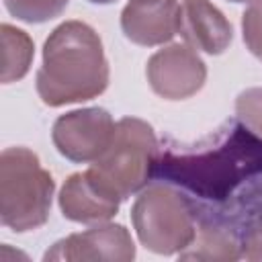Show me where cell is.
Instances as JSON below:
<instances>
[{
  "mask_svg": "<svg viewBox=\"0 0 262 262\" xmlns=\"http://www.w3.org/2000/svg\"><path fill=\"white\" fill-rule=\"evenodd\" d=\"M154 180L184 190L199 205L235 219L262 196V137L229 119L209 143H166L158 149Z\"/></svg>",
  "mask_w": 262,
  "mask_h": 262,
  "instance_id": "obj_1",
  "label": "cell"
},
{
  "mask_svg": "<svg viewBox=\"0 0 262 262\" xmlns=\"http://www.w3.org/2000/svg\"><path fill=\"white\" fill-rule=\"evenodd\" d=\"M108 86V61L98 33L80 20H66L47 37L37 72V94L49 106L90 100Z\"/></svg>",
  "mask_w": 262,
  "mask_h": 262,
  "instance_id": "obj_2",
  "label": "cell"
},
{
  "mask_svg": "<svg viewBox=\"0 0 262 262\" xmlns=\"http://www.w3.org/2000/svg\"><path fill=\"white\" fill-rule=\"evenodd\" d=\"M53 178L41 168L37 154L27 147H6L0 156V219L2 225L25 233L41 227L51 209Z\"/></svg>",
  "mask_w": 262,
  "mask_h": 262,
  "instance_id": "obj_3",
  "label": "cell"
},
{
  "mask_svg": "<svg viewBox=\"0 0 262 262\" xmlns=\"http://www.w3.org/2000/svg\"><path fill=\"white\" fill-rule=\"evenodd\" d=\"M131 221L139 242L156 254H180L196 233L194 201L168 182L141 190L131 209Z\"/></svg>",
  "mask_w": 262,
  "mask_h": 262,
  "instance_id": "obj_4",
  "label": "cell"
},
{
  "mask_svg": "<svg viewBox=\"0 0 262 262\" xmlns=\"http://www.w3.org/2000/svg\"><path fill=\"white\" fill-rule=\"evenodd\" d=\"M158 141L154 129L135 117H123L111 145L92 162L90 170L117 194L121 201L143 190L154 180V166L158 158Z\"/></svg>",
  "mask_w": 262,
  "mask_h": 262,
  "instance_id": "obj_5",
  "label": "cell"
},
{
  "mask_svg": "<svg viewBox=\"0 0 262 262\" xmlns=\"http://www.w3.org/2000/svg\"><path fill=\"white\" fill-rule=\"evenodd\" d=\"M117 123L104 108H82L61 115L53 123L51 139L57 151L76 162H96L111 145Z\"/></svg>",
  "mask_w": 262,
  "mask_h": 262,
  "instance_id": "obj_6",
  "label": "cell"
},
{
  "mask_svg": "<svg viewBox=\"0 0 262 262\" xmlns=\"http://www.w3.org/2000/svg\"><path fill=\"white\" fill-rule=\"evenodd\" d=\"M147 82L151 90L166 100H182L196 94L205 80L207 68L190 45H168L156 51L147 61Z\"/></svg>",
  "mask_w": 262,
  "mask_h": 262,
  "instance_id": "obj_7",
  "label": "cell"
},
{
  "mask_svg": "<svg viewBox=\"0 0 262 262\" xmlns=\"http://www.w3.org/2000/svg\"><path fill=\"white\" fill-rule=\"evenodd\" d=\"M135 256V244L123 225H96L82 233L59 239L45 252V260H117L127 262Z\"/></svg>",
  "mask_w": 262,
  "mask_h": 262,
  "instance_id": "obj_8",
  "label": "cell"
},
{
  "mask_svg": "<svg viewBox=\"0 0 262 262\" xmlns=\"http://www.w3.org/2000/svg\"><path fill=\"white\" fill-rule=\"evenodd\" d=\"M121 29L125 37L137 45H164L180 29V2L129 0L121 12Z\"/></svg>",
  "mask_w": 262,
  "mask_h": 262,
  "instance_id": "obj_9",
  "label": "cell"
},
{
  "mask_svg": "<svg viewBox=\"0 0 262 262\" xmlns=\"http://www.w3.org/2000/svg\"><path fill=\"white\" fill-rule=\"evenodd\" d=\"M121 196H117L90 168L72 174L59 192V209L63 217L78 223H100L119 211Z\"/></svg>",
  "mask_w": 262,
  "mask_h": 262,
  "instance_id": "obj_10",
  "label": "cell"
},
{
  "mask_svg": "<svg viewBox=\"0 0 262 262\" xmlns=\"http://www.w3.org/2000/svg\"><path fill=\"white\" fill-rule=\"evenodd\" d=\"M194 201V199H192ZM196 205V233L178 256L182 260H237L242 258L239 225L217 209Z\"/></svg>",
  "mask_w": 262,
  "mask_h": 262,
  "instance_id": "obj_11",
  "label": "cell"
},
{
  "mask_svg": "<svg viewBox=\"0 0 262 262\" xmlns=\"http://www.w3.org/2000/svg\"><path fill=\"white\" fill-rule=\"evenodd\" d=\"M178 33L192 49L205 51L209 55L223 53L233 31L223 12L209 0H182L180 2V29Z\"/></svg>",
  "mask_w": 262,
  "mask_h": 262,
  "instance_id": "obj_12",
  "label": "cell"
},
{
  "mask_svg": "<svg viewBox=\"0 0 262 262\" xmlns=\"http://www.w3.org/2000/svg\"><path fill=\"white\" fill-rule=\"evenodd\" d=\"M0 43H2V72H0V80L4 84H10V82H16L20 80L29 68H31V61H33V55H35V47H33V41L31 37L12 27V25H2L0 27Z\"/></svg>",
  "mask_w": 262,
  "mask_h": 262,
  "instance_id": "obj_13",
  "label": "cell"
},
{
  "mask_svg": "<svg viewBox=\"0 0 262 262\" xmlns=\"http://www.w3.org/2000/svg\"><path fill=\"white\" fill-rule=\"evenodd\" d=\"M242 235V258L262 260V196L248 205L237 217Z\"/></svg>",
  "mask_w": 262,
  "mask_h": 262,
  "instance_id": "obj_14",
  "label": "cell"
},
{
  "mask_svg": "<svg viewBox=\"0 0 262 262\" xmlns=\"http://www.w3.org/2000/svg\"><path fill=\"white\" fill-rule=\"evenodd\" d=\"M70 0H4L6 10L25 23H47L59 16Z\"/></svg>",
  "mask_w": 262,
  "mask_h": 262,
  "instance_id": "obj_15",
  "label": "cell"
},
{
  "mask_svg": "<svg viewBox=\"0 0 262 262\" xmlns=\"http://www.w3.org/2000/svg\"><path fill=\"white\" fill-rule=\"evenodd\" d=\"M235 115L237 119L262 137V88H248L235 98Z\"/></svg>",
  "mask_w": 262,
  "mask_h": 262,
  "instance_id": "obj_16",
  "label": "cell"
},
{
  "mask_svg": "<svg viewBox=\"0 0 262 262\" xmlns=\"http://www.w3.org/2000/svg\"><path fill=\"white\" fill-rule=\"evenodd\" d=\"M242 31L246 47L262 59V0H252L242 16Z\"/></svg>",
  "mask_w": 262,
  "mask_h": 262,
  "instance_id": "obj_17",
  "label": "cell"
},
{
  "mask_svg": "<svg viewBox=\"0 0 262 262\" xmlns=\"http://www.w3.org/2000/svg\"><path fill=\"white\" fill-rule=\"evenodd\" d=\"M92 4H111V2H117V0H88Z\"/></svg>",
  "mask_w": 262,
  "mask_h": 262,
  "instance_id": "obj_18",
  "label": "cell"
},
{
  "mask_svg": "<svg viewBox=\"0 0 262 262\" xmlns=\"http://www.w3.org/2000/svg\"><path fill=\"white\" fill-rule=\"evenodd\" d=\"M231 2H252V0H231Z\"/></svg>",
  "mask_w": 262,
  "mask_h": 262,
  "instance_id": "obj_19",
  "label": "cell"
}]
</instances>
